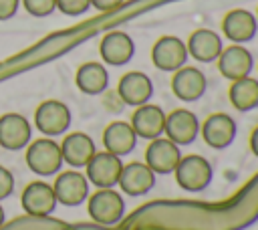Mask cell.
<instances>
[{"label": "cell", "mask_w": 258, "mask_h": 230, "mask_svg": "<svg viewBox=\"0 0 258 230\" xmlns=\"http://www.w3.org/2000/svg\"><path fill=\"white\" fill-rule=\"evenodd\" d=\"M26 165L38 176H52L62 165L60 145L50 137L36 139L26 149Z\"/></svg>", "instance_id": "cell-1"}, {"label": "cell", "mask_w": 258, "mask_h": 230, "mask_svg": "<svg viewBox=\"0 0 258 230\" xmlns=\"http://www.w3.org/2000/svg\"><path fill=\"white\" fill-rule=\"evenodd\" d=\"M89 216L103 226H113L117 224L123 214H125V202L121 194H117L113 188H99L91 198H89Z\"/></svg>", "instance_id": "cell-2"}, {"label": "cell", "mask_w": 258, "mask_h": 230, "mask_svg": "<svg viewBox=\"0 0 258 230\" xmlns=\"http://www.w3.org/2000/svg\"><path fill=\"white\" fill-rule=\"evenodd\" d=\"M175 182L185 192H202L212 182V165L202 155H185L175 165Z\"/></svg>", "instance_id": "cell-3"}, {"label": "cell", "mask_w": 258, "mask_h": 230, "mask_svg": "<svg viewBox=\"0 0 258 230\" xmlns=\"http://www.w3.org/2000/svg\"><path fill=\"white\" fill-rule=\"evenodd\" d=\"M34 125L46 137L60 135L71 125V109L56 99L42 101L34 111Z\"/></svg>", "instance_id": "cell-4"}, {"label": "cell", "mask_w": 258, "mask_h": 230, "mask_svg": "<svg viewBox=\"0 0 258 230\" xmlns=\"http://www.w3.org/2000/svg\"><path fill=\"white\" fill-rule=\"evenodd\" d=\"M187 46L181 38L177 36H171V34H165L161 38L155 40L153 48H151V61L157 69L161 71H167V73H173L177 69H181L187 61Z\"/></svg>", "instance_id": "cell-5"}, {"label": "cell", "mask_w": 258, "mask_h": 230, "mask_svg": "<svg viewBox=\"0 0 258 230\" xmlns=\"http://www.w3.org/2000/svg\"><path fill=\"white\" fill-rule=\"evenodd\" d=\"M87 167V180L95 184L97 188H113L119 182L123 163L119 155H113L109 151H95V155L89 159Z\"/></svg>", "instance_id": "cell-6"}, {"label": "cell", "mask_w": 258, "mask_h": 230, "mask_svg": "<svg viewBox=\"0 0 258 230\" xmlns=\"http://www.w3.org/2000/svg\"><path fill=\"white\" fill-rule=\"evenodd\" d=\"M206 89H208V79L200 69L183 65L181 69L173 71L171 91L177 99H181L185 103H194V101L204 97Z\"/></svg>", "instance_id": "cell-7"}, {"label": "cell", "mask_w": 258, "mask_h": 230, "mask_svg": "<svg viewBox=\"0 0 258 230\" xmlns=\"http://www.w3.org/2000/svg\"><path fill=\"white\" fill-rule=\"evenodd\" d=\"M101 59L111 67H123L127 65L135 54V42L133 38L123 30H111L101 38L99 44Z\"/></svg>", "instance_id": "cell-8"}, {"label": "cell", "mask_w": 258, "mask_h": 230, "mask_svg": "<svg viewBox=\"0 0 258 230\" xmlns=\"http://www.w3.org/2000/svg\"><path fill=\"white\" fill-rule=\"evenodd\" d=\"M222 30L228 40L234 44H244L252 40L258 32V20L256 14L246 8H234L230 10L222 20Z\"/></svg>", "instance_id": "cell-9"}, {"label": "cell", "mask_w": 258, "mask_h": 230, "mask_svg": "<svg viewBox=\"0 0 258 230\" xmlns=\"http://www.w3.org/2000/svg\"><path fill=\"white\" fill-rule=\"evenodd\" d=\"M218 69L222 77L236 81L250 75V71L254 69V56L244 44H230L222 48L218 56Z\"/></svg>", "instance_id": "cell-10"}, {"label": "cell", "mask_w": 258, "mask_h": 230, "mask_svg": "<svg viewBox=\"0 0 258 230\" xmlns=\"http://www.w3.org/2000/svg\"><path fill=\"white\" fill-rule=\"evenodd\" d=\"M56 202L64 206H79L89 196V180L77 169H69L56 176V182L52 184Z\"/></svg>", "instance_id": "cell-11"}, {"label": "cell", "mask_w": 258, "mask_h": 230, "mask_svg": "<svg viewBox=\"0 0 258 230\" xmlns=\"http://www.w3.org/2000/svg\"><path fill=\"white\" fill-rule=\"evenodd\" d=\"M181 159V151L179 145H175L169 139L163 137H155L151 139L147 151H145V163L151 167L153 174H171L175 169V165Z\"/></svg>", "instance_id": "cell-12"}, {"label": "cell", "mask_w": 258, "mask_h": 230, "mask_svg": "<svg viewBox=\"0 0 258 230\" xmlns=\"http://www.w3.org/2000/svg\"><path fill=\"white\" fill-rule=\"evenodd\" d=\"M163 133H167V139L175 145H189L200 133L198 117L187 109H175L169 115H165Z\"/></svg>", "instance_id": "cell-13"}, {"label": "cell", "mask_w": 258, "mask_h": 230, "mask_svg": "<svg viewBox=\"0 0 258 230\" xmlns=\"http://www.w3.org/2000/svg\"><path fill=\"white\" fill-rule=\"evenodd\" d=\"M20 202H22V208H24L26 214L42 218V216L52 214V210L56 206V196H54V190H52L50 184H46V182H30L24 188Z\"/></svg>", "instance_id": "cell-14"}, {"label": "cell", "mask_w": 258, "mask_h": 230, "mask_svg": "<svg viewBox=\"0 0 258 230\" xmlns=\"http://www.w3.org/2000/svg\"><path fill=\"white\" fill-rule=\"evenodd\" d=\"M117 93L125 105H145L153 95L151 79L141 71H129L119 79Z\"/></svg>", "instance_id": "cell-15"}, {"label": "cell", "mask_w": 258, "mask_h": 230, "mask_svg": "<svg viewBox=\"0 0 258 230\" xmlns=\"http://www.w3.org/2000/svg\"><path fill=\"white\" fill-rule=\"evenodd\" d=\"M30 123L20 113H6L0 117V147L16 151L30 141Z\"/></svg>", "instance_id": "cell-16"}, {"label": "cell", "mask_w": 258, "mask_h": 230, "mask_svg": "<svg viewBox=\"0 0 258 230\" xmlns=\"http://www.w3.org/2000/svg\"><path fill=\"white\" fill-rule=\"evenodd\" d=\"M202 135L210 147L226 149L236 137V121L226 113H214L204 121Z\"/></svg>", "instance_id": "cell-17"}, {"label": "cell", "mask_w": 258, "mask_h": 230, "mask_svg": "<svg viewBox=\"0 0 258 230\" xmlns=\"http://www.w3.org/2000/svg\"><path fill=\"white\" fill-rule=\"evenodd\" d=\"M185 46H187V54L194 56L196 61L212 63V61H218V56L224 48V42L218 32H214L210 28H198L189 34Z\"/></svg>", "instance_id": "cell-18"}, {"label": "cell", "mask_w": 258, "mask_h": 230, "mask_svg": "<svg viewBox=\"0 0 258 230\" xmlns=\"http://www.w3.org/2000/svg\"><path fill=\"white\" fill-rule=\"evenodd\" d=\"M131 127L137 133V137H145V139L161 137L165 129V113L161 107L151 103L139 105L131 117Z\"/></svg>", "instance_id": "cell-19"}, {"label": "cell", "mask_w": 258, "mask_h": 230, "mask_svg": "<svg viewBox=\"0 0 258 230\" xmlns=\"http://www.w3.org/2000/svg\"><path fill=\"white\" fill-rule=\"evenodd\" d=\"M117 184L129 196H143L155 186V174L151 171V167L147 163L133 161V163L123 165Z\"/></svg>", "instance_id": "cell-20"}, {"label": "cell", "mask_w": 258, "mask_h": 230, "mask_svg": "<svg viewBox=\"0 0 258 230\" xmlns=\"http://www.w3.org/2000/svg\"><path fill=\"white\" fill-rule=\"evenodd\" d=\"M135 143H137V133L133 131L131 123H127V121H113L103 131L105 151H109L113 155L121 157V155L131 153Z\"/></svg>", "instance_id": "cell-21"}, {"label": "cell", "mask_w": 258, "mask_h": 230, "mask_svg": "<svg viewBox=\"0 0 258 230\" xmlns=\"http://www.w3.org/2000/svg\"><path fill=\"white\" fill-rule=\"evenodd\" d=\"M95 141L87 135V133H69L62 143H60V153H62V161L73 165V167H85L89 163V159L95 155Z\"/></svg>", "instance_id": "cell-22"}, {"label": "cell", "mask_w": 258, "mask_h": 230, "mask_svg": "<svg viewBox=\"0 0 258 230\" xmlns=\"http://www.w3.org/2000/svg\"><path fill=\"white\" fill-rule=\"evenodd\" d=\"M75 83H77V87L85 95H99L109 85V73H107L105 65L95 63V61H89V63H83L79 67L77 77H75Z\"/></svg>", "instance_id": "cell-23"}, {"label": "cell", "mask_w": 258, "mask_h": 230, "mask_svg": "<svg viewBox=\"0 0 258 230\" xmlns=\"http://www.w3.org/2000/svg\"><path fill=\"white\" fill-rule=\"evenodd\" d=\"M230 103L238 111H252L258 107V79L254 77H242L232 81L230 85Z\"/></svg>", "instance_id": "cell-24"}, {"label": "cell", "mask_w": 258, "mask_h": 230, "mask_svg": "<svg viewBox=\"0 0 258 230\" xmlns=\"http://www.w3.org/2000/svg\"><path fill=\"white\" fill-rule=\"evenodd\" d=\"M24 10L36 18L48 16L56 10V0H22Z\"/></svg>", "instance_id": "cell-25"}, {"label": "cell", "mask_w": 258, "mask_h": 230, "mask_svg": "<svg viewBox=\"0 0 258 230\" xmlns=\"http://www.w3.org/2000/svg\"><path fill=\"white\" fill-rule=\"evenodd\" d=\"M56 8L67 16H81L91 8V0H56Z\"/></svg>", "instance_id": "cell-26"}, {"label": "cell", "mask_w": 258, "mask_h": 230, "mask_svg": "<svg viewBox=\"0 0 258 230\" xmlns=\"http://www.w3.org/2000/svg\"><path fill=\"white\" fill-rule=\"evenodd\" d=\"M12 190H14V176L8 167L0 165V200L8 198L12 194Z\"/></svg>", "instance_id": "cell-27"}, {"label": "cell", "mask_w": 258, "mask_h": 230, "mask_svg": "<svg viewBox=\"0 0 258 230\" xmlns=\"http://www.w3.org/2000/svg\"><path fill=\"white\" fill-rule=\"evenodd\" d=\"M20 0H0V20H8L16 14Z\"/></svg>", "instance_id": "cell-28"}, {"label": "cell", "mask_w": 258, "mask_h": 230, "mask_svg": "<svg viewBox=\"0 0 258 230\" xmlns=\"http://www.w3.org/2000/svg\"><path fill=\"white\" fill-rule=\"evenodd\" d=\"M125 0H91V6L97 8L99 12H111L117 10Z\"/></svg>", "instance_id": "cell-29"}, {"label": "cell", "mask_w": 258, "mask_h": 230, "mask_svg": "<svg viewBox=\"0 0 258 230\" xmlns=\"http://www.w3.org/2000/svg\"><path fill=\"white\" fill-rule=\"evenodd\" d=\"M250 149H252V153L258 157V127L252 131V135H250Z\"/></svg>", "instance_id": "cell-30"}, {"label": "cell", "mask_w": 258, "mask_h": 230, "mask_svg": "<svg viewBox=\"0 0 258 230\" xmlns=\"http://www.w3.org/2000/svg\"><path fill=\"white\" fill-rule=\"evenodd\" d=\"M4 218H6V216H4V208H2V206H0V226H2V224H4Z\"/></svg>", "instance_id": "cell-31"}, {"label": "cell", "mask_w": 258, "mask_h": 230, "mask_svg": "<svg viewBox=\"0 0 258 230\" xmlns=\"http://www.w3.org/2000/svg\"><path fill=\"white\" fill-rule=\"evenodd\" d=\"M256 20H258V10H256Z\"/></svg>", "instance_id": "cell-32"}]
</instances>
